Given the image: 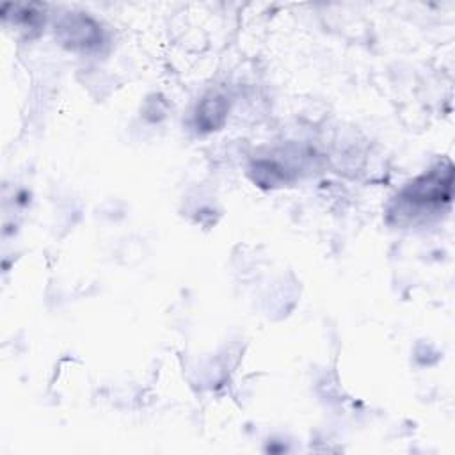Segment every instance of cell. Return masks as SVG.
<instances>
[{"instance_id": "1", "label": "cell", "mask_w": 455, "mask_h": 455, "mask_svg": "<svg viewBox=\"0 0 455 455\" xmlns=\"http://www.w3.org/2000/svg\"><path fill=\"white\" fill-rule=\"evenodd\" d=\"M453 165L441 162L432 171L409 183L398 196V213L419 215L439 210L451 201Z\"/></svg>"}, {"instance_id": "2", "label": "cell", "mask_w": 455, "mask_h": 455, "mask_svg": "<svg viewBox=\"0 0 455 455\" xmlns=\"http://www.w3.org/2000/svg\"><path fill=\"white\" fill-rule=\"evenodd\" d=\"M60 39L69 48H94L101 41V32L98 23L84 14H69L59 25Z\"/></svg>"}, {"instance_id": "3", "label": "cell", "mask_w": 455, "mask_h": 455, "mask_svg": "<svg viewBox=\"0 0 455 455\" xmlns=\"http://www.w3.org/2000/svg\"><path fill=\"white\" fill-rule=\"evenodd\" d=\"M228 112L226 98L220 94H210L197 108V124L203 130H215L224 123Z\"/></svg>"}]
</instances>
